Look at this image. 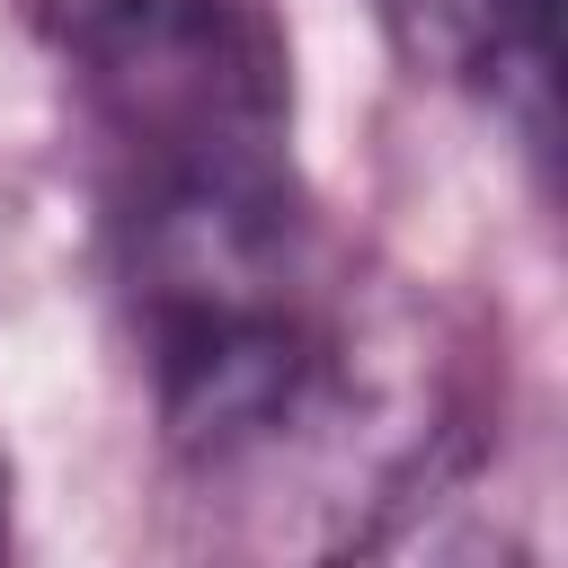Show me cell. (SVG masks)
I'll return each instance as SVG.
<instances>
[{"label":"cell","mask_w":568,"mask_h":568,"mask_svg":"<svg viewBox=\"0 0 568 568\" xmlns=\"http://www.w3.org/2000/svg\"><path fill=\"white\" fill-rule=\"evenodd\" d=\"M151 373L213 568H346L435 488L444 373L426 328L320 266L151 337Z\"/></svg>","instance_id":"1"},{"label":"cell","mask_w":568,"mask_h":568,"mask_svg":"<svg viewBox=\"0 0 568 568\" xmlns=\"http://www.w3.org/2000/svg\"><path fill=\"white\" fill-rule=\"evenodd\" d=\"M124 195L284 169V53L240 0H62Z\"/></svg>","instance_id":"2"},{"label":"cell","mask_w":568,"mask_h":568,"mask_svg":"<svg viewBox=\"0 0 568 568\" xmlns=\"http://www.w3.org/2000/svg\"><path fill=\"white\" fill-rule=\"evenodd\" d=\"M408 62L524 98L532 151H550V0H382Z\"/></svg>","instance_id":"3"},{"label":"cell","mask_w":568,"mask_h":568,"mask_svg":"<svg viewBox=\"0 0 568 568\" xmlns=\"http://www.w3.org/2000/svg\"><path fill=\"white\" fill-rule=\"evenodd\" d=\"M399 568H532V559L479 506H435V515L417 506V541L399 550Z\"/></svg>","instance_id":"4"},{"label":"cell","mask_w":568,"mask_h":568,"mask_svg":"<svg viewBox=\"0 0 568 568\" xmlns=\"http://www.w3.org/2000/svg\"><path fill=\"white\" fill-rule=\"evenodd\" d=\"M0 568H9V462H0Z\"/></svg>","instance_id":"5"}]
</instances>
